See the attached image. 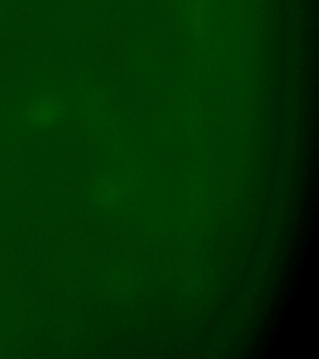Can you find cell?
Listing matches in <instances>:
<instances>
[{
    "label": "cell",
    "mask_w": 319,
    "mask_h": 359,
    "mask_svg": "<svg viewBox=\"0 0 319 359\" xmlns=\"http://www.w3.org/2000/svg\"><path fill=\"white\" fill-rule=\"evenodd\" d=\"M57 104L53 97H43L34 101L28 109V120L34 125H43L55 118Z\"/></svg>",
    "instance_id": "cell-1"
}]
</instances>
